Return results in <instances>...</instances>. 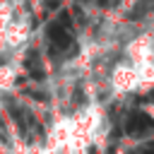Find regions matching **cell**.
<instances>
[{"label":"cell","mask_w":154,"mask_h":154,"mask_svg":"<svg viewBox=\"0 0 154 154\" xmlns=\"http://www.w3.org/2000/svg\"><path fill=\"white\" fill-rule=\"evenodd\" d=\"M137 154H154V147H147V149H140Z\"/></svg>","instance_id":"obj_3"},{"label":"cell","mask_w":154,"mask_h":154,"mask_svg":"<svg viewBox=\"0 0 154 154\" xmlns=\"http://www.w3.org/2000/svg\"><path fill=\"white\" fill-rule=\"evenodd\" d=\"M125 130H128V135H147L154 130V120L147 113H132Z\"/></svg>","instance_id":"obj_1"},{"label":"cell","mask_w":154,"mask_h":154,"mask_svg":"<svg viewBox=\"0 0 154 154\" xmlns=\"http://www.w3.org/2000/svg\"><path fill=\"white\" fill-rule=\"evenodd\" d=\"M48 41L53 43V48H58V51H65L67 46H70V34H67V29H63L58 22H53L51 26H48Z\"/></svg>","instance_id":"obj_2"}]
</instances>
